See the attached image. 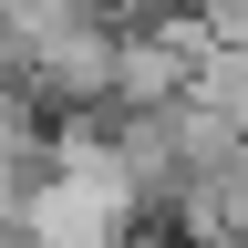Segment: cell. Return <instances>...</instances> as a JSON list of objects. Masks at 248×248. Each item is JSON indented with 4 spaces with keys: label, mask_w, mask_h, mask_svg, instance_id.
<instances>
[{
    "label": "cell",
    "mask_w": 248,
    "mask_h": 248,
    "mask_svg": "<svg viewBox=\"0 0 248 248\" xmlns=\"http://www.w3.org/2000/svg\"><path fill=\"white\" fill-rule=\"evenodd\" d=\"M0 73H21V42H11V21H0Z\"/></svg>",
    "instance_id": "1"
}]
</instances>
